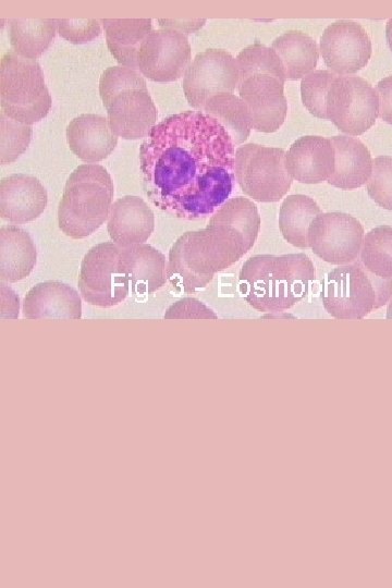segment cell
Segmentation results:
<instances>
[{"instance_id": "1", "label": "cell", "mask_w": 392, "mask_h": 588, "mask_svg": "<svg viewBox=\"0 0 392 588\" xmlns=\"http://www.w3.org/2000/svg\"><path fill=\"white\" fill-rule=\"evenodd\" d=\"M234 146L225 128L201 111L161 120L139 147L146 196L177 218L195 220L211 215L233 189Z\"/></svg>"}, {"instance_id": "2", "label": "cell", "mask_w": 392, "mask_h": 588, "mask_svg": "<svg viewBox=\"0 0 392 588\" xmlns=\"http://www.w3.org/2000/svg\"><path fill=\"white\" fill-rule=\"evenodd\" d=\"M248 250L245 238L233 226L209 221L205 229L185 232L174 242L169 252L167 279L179 292H195Z\"/></svg>"}, {"instance_id": "3", "label": "cell", "mask_w": 392, "mask_h": 588, "mask_svg": "<svg viewBox=\"0 0 392 588\" xmlns=\"http://www.w3.org/2000/svg\"><path fill=\"white\" fill-rule=\"evenodd\" d=\"M315 275L314 264L303 253L255 255L241 268L240 292L259 311H282L308 294Z\"/></svg>"}, {"instance_id": "4", "label": "cell", "mask_w": 392, "mask_h": 588, "mask_svg": "<svg viewBox=\"0 0 392 588\" xmlns=\"http://www.w3.org/2000/svg\"><path fill=\"white\" fill-rule=\"evenodd\" d=\"M113 193V182L102 166H78L68 177L59 201L60 230L75 240L94 233L109 217Z\"/></svg>"}, {"instance_id": "5", "label": "cell", "mask_w": 392, "mask_h": 588, "mask_svg": "<svg viewBox=\"0 0 392 588\" xmlns=\"http://www.w3.org/2000/svg\"><path fill=\"white\" fill-rule=\"evenodd\" d=\"M99 94L117 136L146 137L157 124V108L139 71L124 65L107 68L99 78Z\"/></svg>"}, {"instance_id": "6", "label": "cell", "mask_w": 392, "mask_h": 588, "mask_svg": "<svg viewBox=\"0 0 392 588\" xmlns=\"http://www.w3.org/2000/svg\"><path fill=\"white\" fill-rule=\"evenodd\" d=\"M391 296L392 279L372 274L360 260L328 272L320 295L327 313L342 320L362 319L387 304Z\"/></svg>"}, {"instance_id": "7", "label": "cell", "mask_w": 392, "mask_h": 588, "mask_svg": "<svg viewBox=\"0 0 392 588\" xmlns=\"http://www.w3.org/2000/svg\"><path fill=\"white\" fill-rule=\"evenodd\" d=\"M51 96L37 60L14 50L7 51L0 64V105L9 118L32 125L51 108Z\"/></svg>"}, {"instance_id": "8", "label": "cell", "mask_w": 392, "mask_h": 588, "mask_svg": "<svg viewBox=\"0 0 392 588\" xmlns=\"http://www.w3.org/2000/svg\"><path fill=\"white\" fill-rule=\"evenodd\" d=\"M78 289L85 302L103 308L119 305L128 296L130 275L119 245L100 243L85 254Z\"/></svg>"}, {"instance_id": "9", "label": "cell", "mask_w": 392, "mask_h": 588, "mask_svg": "<svg viewBox=\"0 0 392 588\" xmlns=\"http://www.w3.org/2000/svg\"><path fill=\"white\" fill-rule=\"evenodd\" d=\"M282 148L248 143L235 150V179L243 193L258 201H278L293 179L285 167Z\"/></svg>"}, {"instance_id": "10", "label": "cell", "mask_w": 392, "mask_h": 588, "mask_svg": "<svg viewBox=\"0 0 392 588\" xmlns=\"http://www.w3.org/2000/svg\"><path fill=\"white\" fill-rule=\"evenodd\" d=\"M327 119L347 135H360L379 115L375 88L359 76H338L327 95Z\"/></svg>"}, {"instance_id": "11", "label": "cell", "mask_w": 392, "mask_h": 588, "mask_svg": "<svg viewBox=\"0 0 392 588\" xmlns=\"http://www.w3.org/2000/svg\"><path fill=\"white\" fill-rule=\"evenodd\" d=\"M236 60L224 49H206L195 56L183 77V91L188 103L201 111L205 103L222 93L233 94L238 87Z\"/></svg>"}, {"instance_id": "12", "label": "cell", "mask_w": 392, "mask_h": 588, "mask_svg": "<svg viewBox=\"0 0 392 588\" xmlns=\"http://www.w3.org/2000/svg\"><path fill=\"white\" fill-rule=\"evenodd\" d=\"M364 228L353 216L344 212L318 215L308 230L313 253L332 265L354 262L362 248Z\"/></svg>"}, {"instance_id": "13", "label": "cell", "mask_w": 392, "mask_h": 588, "mask_svg": "<svg viewBox=\"0 0 392 588\" xmlns=\"http://www.w3.org/2000/svg\"><path fill=\"white\" fill-rule=\"evenodd\" d=\"M191 62V45L186 35L167 27L152 29L137 56L138 71L155 82L177 79Z\"/></svg>"}, {"instance_id": "14", "label": "cell", "mask_w": 392, "mask_h": 588, "mask_svg": "<svg viewBox=\"0 0 392 588\" xmlns=\"http://www.w3.org/2000/svg\"><path fill=\"white\" fill-rule=\"evenodd\" d=\"M320 52L330 71L344 76L366 66L371 56V41L359 23L339 20L323 30Z\"/></svg>"}, {"instance_id": "15", "label": "cell", "mask_w": 392, "mask_h": 588, "mask_svg": "<svg viewBox=\"0 0 392 588\" xmlns=\"http://www.w3.org/2000/svg\"><path fill=\"white\" fill-rule=\"evenodd\" d=\"M283 85L266 74H256L238 83V97L249 110L252 128L272 133L282 125L287 111Z\"/></svg>"}, {"instance_id": "16", "label": "cell", "mask_w": 392, "mask_h": 588, "mask_svg": "<svg viewBox=\"0 0 392 588\" xmlns=\"http://www.w3.org/2000/svg\"><path fill=\"white\" fill-rule=\"evenodd\" d=\"M47 201L45 186L33 175L14 173L0 181V216L5 221H33L44 212Z\"/></svg>"}, {"instance_id": "17", "label": "cell", "mask_w": 392, "mask_h": 588, "mask_svg": "<svg viewBox=\"0 0 392 588\" xmlns=\"http://www.w3.org/2000/svg\"><path fill=\"white\" fill-rule=\"evenodd\" d=\"M285 167L293 180L305 184L327 181L334 171V149L329 138L306 135L285 154Z\"/></svg>"}, {"instance_id": "18", "label": "cell", "mask_w": 392, "mask_h": 588, "mask_svg": "<svg viewBox=\"0 0 392 588\" xmlns=\"http://www.w3.org/2000/svg\"><path fill=\"white\" fill-rule=\"evenodd\" d=\"M155 216L146 201L134 195L117 199L108 217V233L121 247L144 244L151 235Z\"/></svg>"}, {"instance_id": "19", "label": "cell", "mask_w": 392, "mask_h": 588, "mask_svg": "<svg viewBox=\"0 0 392 588\" xmlns=\"http://www.w3.org/2000/svg\"><path fill=\"white\" fill-rule=\"evenodd\" d=\"M23 316L26 319H81V297L66 283L39 282L24 297Z\"/></svg>"}, {"instance_id": "20", "label": "cell", "mask_w": 392, "mask_h": 588, "mask_svg": "<svg viewBox=\"0 0 392 588\" xmlns=\"http://www.w3.org/2000/svg\"><path fill=\"white\" fill-rule=\"evenodd\" d=\"M66 139L70 149L86 162L107 158L118 143L109 120L95 113H83L71 120L66 127Z\"/></svg>"}, {"instance_id": "21", "label": "cell", "mask_w": 392, "mask_h": 588, "mask_svg": "<svg viewBox=\"0 0 392 588\" xmlns=\"http://www.w3.org/2000/svg\"><path fill=\"white\" fill-rule=\"evenodd\" d=\"M330 140L334 149V171L328 183L341 189L364 185L372 170L368 148L359 139L346 135L332 136Z\"/></svg>"}, {"instance_id": "22", "label": "cell", "mask_w": 392, "mask_h": 588, "mask_svg": "<svg viewBox=\"0 0 392 588\" xmlns=\"http://www.w3.org/2000/svg\"><path fill=\"white\" fill-rule=\"evenodd\" d=\"M37 258L35 243L28 232L16 225L0 228V279L14 283L33 271Z\"/></svg>"}, {"instance_id": "23", "label": "cell", "mask_w": 392, "mask_h": 588, "mask_svg": "<svg viewBox=\"0 0 392 588\" xmlns=\"http://www.w3.org/2000/svg\"><path fill=\"white\" fill-rule=\"evenodd\" d=\"M121 249L130 275L131 292L150 294L166 284V258L160 250L145 243Z\"/></svg>"}, {"instance_id": "24", "label": "cell", "mask_w": 392, "mask_h": 588, "mask_svg": "<svg viewBox=\"0 0 392 588\" xmlns=\"http://www.w3.org/2000/svg\"><path fill=\"white\" fill-rule=\"evenodd\" d=\"M108 48L124 66L138 71L139 48L151 29L150 19H101Z\"/></svg>"}, {"instance_id": "25", "label": "cell", "mask_w": 392, "mask_h": 588, "mask_svg": "<svg viewBox=\"0 0 392 588\" xmlns=\"http://www.w3.org/2000/svg\"><path fill=\"white\" fill-rule=\"evenodd\" d=\"M271 48L281 60L287 79L303 78L313 71L319 59L317 42L302 30H289L278 36Z\"/></svg>"}, {"instance_id": "26", "label": "cell", "mask_w": 392, "mask_h": 588, "mask_svg": "<svg viewBox=\"0 0 392 588\" xmlns=\"http://www.w3.org/2000/svg\"><path fill=\"white\" fill-rule=\"evenodd\" d=\"M320 213V207L309 196L302 194L287 196L279 211V228L283 237L295 247H309L308 230Z\"/></svg>"}, {"instance_id": "27", "label": "cell", "mask_w": 392, "mask_h": 588, "mask_svg": "<svg viewBox=\"0 0 392 588\" xmlns=\"http://www.w3.org/2000/svg\"><path fill=\"white\" fill-rule=\"evenodd\" d=\"M57 28V19H11V46L17 54L36 60L50 46Z\"/></svg>"}, {"instance_id": "28", "label": "cell", "mask_w": 392, "mask_h": 588, "mask_svg": "<svg viewBox=\"0 0 392 588\" xmlns=\"http://www.w3.org/2000/svg\"><path fill=\"white\" fill-rule=\"evenodd\" d=\"M201 112L217 120L229 133L235 146L244 143L250 133L249 110L234 94L222 93L211 97Z\"/></svg>"}, {"instance_id": "29", "label": "cell", "mask_w": 392, "mask_h": 588, "mask_svg": "<svg viewBox=\"0 0 392 588\" xmlns=\"http://www.w3.org/2000/svg\"><path fill=\"white\" fill-rule=\"evenodd\" d=\"M359 254L360 262L369 272L392 279V226L378 225L367 232Z\"/></svg>"}, {"instance_id": "30", "label": "cell", "mask_w": 392, "mask_h": 588, "mask_svg": "<svg viewBox=\"0 0 392 588\" xmlns=\"http://www.w3.org/2000/svg\"><path fill=\"white\" fill-rule=\"evenodd\" d=\"M240 82L256 75L266 74L273 76L284 84L285 71L281 60L272 48L259 42L245 47L236 57Z\"/></svg>"}, {"instance_id": "31", "label": "cell", "mask_w": 392, "mask_h": 588, "mask_svg": "<svg viewBox=\"0 0 392 588\" xmlns=\"http://www.w3.org/2000/svg\"><path fill=\"white\" fill-rule=\"evenodd\" d=\"M338 76L330 70H315L302 78V101L314 117L327 119V95Z\"/></svg>"}, {"instance_id": "32", "label": "cell", "mask_w": 392, "mask_h": 588, "mask_svg": "<svg viewBox=\"0 0 392 588\" xmlns=\"http://www.w3.org/2000/svg\"><path fill=\"white\" fill-rule=\"evenodd\" d=\"M32 125L17 122L0 112V162L11 163L28 147Z\"/></svg>"}, {"instance_id": "33", "label": "cell", "mask_w": 392, "mask_h": 588, "mask_svg": "<svg viewBox=\"0 0 392 588\" xmlns=\"http://www.w3.org/2000/svg\"><path fill=\"white\" fill-rule=\"evenodd\" d=\"M369 197L380 207L392 210V157L379 156L372 160V170L366 185Z\"/></svg>"}, {"instance_id": "34", "label": "cell", "mask_w": 392, "mask_h": 588, "mask_svg": "<svg viewBox=\"0 0 392 588\" xmlns=\"http://www.w3.org/2000/svg\"><path fill=\"white\" fill-rule=\"evenodd\" d=\"M57 22L60 36L73 44L88 42L101 33L97 19H57Z\"/></svg>"}, {"instance_id": "35", "label": "cell", "mask_w": 392, "mask_h": 588, "mask_svg": "<svg viewBox=\"0 0 392 588\" xmlns=\"http://www.w3.org/2000/svg\"><path fill=\"white\" fill-rule=\"evenodd\" d=\"M164 319H217L218 316L205 304L194 297H184L172 304Z\"/></svg>"}, {"instance_id": "36", "label": "cell", "mask_w": 392, "mask_h": 588, "mask_svg": "<svg viewBox=\"0 0 392 588\" xmlns=\"http://www.w3.org/2000/svg\"><path fill=\"white\" fill-rule=\"evenodd\" d=\"M376 91L379 97V118L392 124V75L380 79Z\"/></svg>"}, {"instance_id": "37", "label": "cell", "mask_w": 392, "mask_h": 588, "mask_svg": "<svg viewBox=\"0 0 392 588\" xmlns=\"http://www.w3.org/2000/svg\"><path fill=\"white\" fill-rule=\"evenodd\" d=\"M206 22V19H159L158 23L161 27L172 28L187 35L198 30Z\"/></svg>"}, {"instance_id": "38", "label": "cell", "mask_w": 392, "mask_h": 588, "mask_svg": "<svg viewBox=\"0 0 392 588\" xmlns=\"http://www.w3.org/2000/svg\"><path fill=\"white\" fill-rule=\"evenodd\" d=\"M385 38L390 49L392 50V19L387 22L385 25Z\"/></svg>"}, {"instance_id": "39", "label": "cell", "mask_w": 392, "mask_h": 588, "mask_svg": "<svg viewBox=\"0 0 392 588\" xmlns=\"http://www.w3.org/2000/svg\"><path fill=\"white\" fill-rule=\"evenodd\" d=\"M387 319H392V298L389 301V304H388Z\"/></svg>"}]
</instances>
